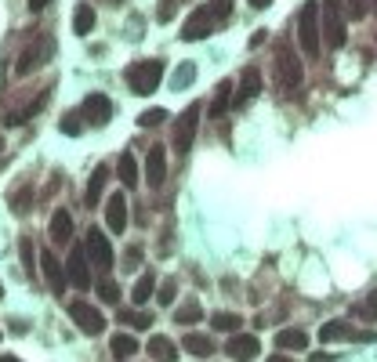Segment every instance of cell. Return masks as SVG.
<instances>
[{"label":"cell","instance_id":"obj_11","mask_svg":"<svg viewBox=\"0 0 377 362\" xmlns=\"http://www.w3.org/2000/svg\"><path fill=\"white\" fill-rule=\"evenodd\" d=\"M66 272H69V283H73L77 290H87V286H91V257H87V247H73V250H69Z\"/></svg>","mask_w":377,"mask_h":362},{"label":"cell","instance_id":"obj_2","mask_svg":"<svg viewBox=\"0 0 377 362\" xmlns=\"http://www.w3.org/2000/svg\"><path fill=\"white\" fill-rule=\"evenodd\" d=\"M301 80H305L301 58H298L287 44H279V47H276V83L283 87V95H298V90H301Z\"/></svg>","mask_w":377,"mask_h":362},{"label":"cell","instance_id":"obj_47","mask_svg":"<svg viewBox=\"0 0 377 362\" xmlns=\"http://www.w3.org/2000/svg\"><path fill=\"white\" fill-rule=\"evenodd\" d=\"M312 362H330V355H323V351H316V355H312Z\"/></svg>","mask_w":377,"mask_h":362},{"label":"cell","instance_id":"obj_7","mask_svg":"<svg viewBox=\"0 0 377 362\" xmlns=\"http://www.w3.org/2000/svg\"><path fill=\"white\" fill-rule=\"evenodd\" d=\"M69 319L77 322V329H80V334H87V337H99L102 329H106V315L94 308V305H87V300H73V305H69Z\"/></svg>","mask_w":377,"mask_h":362},{"label":"cell","instance_id":"obj_43","mask_svg":"<svg viewBox=\"0 0 377 362\" xmlns=\"http://www.w3.org/2000/svg\"><path fill=\"white\" fill-rule=\"evenodd\" d=\"M51 0H29V11H40V8H47Z\"/></svg>","mask_w":377,"mask_h":362},{"label":"cell","instance_id":"obj_49","mask_svg":"<svg viewBox=\"0 0 377 362\" xmlns=\"http://www.w3.org/2000/svg\"><path fill=\"white\" fill-rule=\"evenodd\" d=\"M0 362H18L15 355H0Z\"/></svg>","mask_w":377,"mask_h":362},{"label":"cell","instance_id":"obj_16","mask_svg":"<svg viewBox=\"0 0 377 362\" xmlns=\"http://www.w3.org/2000/svg\"><path fill=\"white\" fill-rule=\"evenodd\" d=\"M261 95V73L254 69V66H247L243 69V76H240V87H236V105H243V102H250V98H258Z\"/></svg>","mask_w":377,"mask_h":362},{"label":"cell","instance_id":"obj_8","mask_svg":"<svg viewBox=\"0 0 377 362\" xmlns=\"http://www.w3.org/2000/svg\"><path fill=\"white\" fill-rule=\"evenodd\" d=\"M320 341L323 344H334V341H373L370 329H352L349 319H334L327 326H320Z\"/></svg>","mask_w":377,"mask_h":362},{"label":"cell","instance_id":"obj_46","mask_svg":"<svg viewBox=\"0 0 377 362\" xmlns=\"http://www.w3.org/2000/svg\"><path fill=\"white\" fill-rule=\"evenodd\" d=\"M366 308H370V312L377 315V293H370V300H366Z\"/></svg>","mask_w":377,"mask_h":362},{"label":"cell","instance_id":"obj_44","mask_svg":"<svg viewBox=\"0 0 377 362\" xmlns=\"http://www.w3.org/2000/svg\"><path fill=\"white\" fill-rule=\"evenodd\" d=\"M174 15V0H167V4H164V11H160V18H171Z\"/></svg>","mask_w":377,"mask_h":362},{"label":"cell","instance_id":"obj_1","mask_svg":"<svg viewBox=\"0 0 377 362\" xmlns=\"http://www.w3.org/2000/svg\"><path fill=\"white\" fill-rule=\"evenodd\" d=\"M298 40H301V51L308 58L320 54V44H323V18H320V0H308L298 15Z\"/></svg>","mask_w":377,"mask_h":362},{"label":"cell","instance_id":"obj_28","mask_svg":"<svg viewBox=\"0 0 377 362\" xmlns=\"http://www.w3.org/2000/svg\"><path fill=\"white\" fill-rule=\"evenodd\" d=\"M106 177H109L106 167H99V170L91 174V181H87V206L99 203V196H102V189H106Z\"/></svg>","mask_w":377,"mask_h":362},{"label":"cell","instance_id":"obj_38","mask_svg":"<svg viewBox=\"0 0 377 362\" xmlns=\"http://www.w3.org/2000/svg\"><path fill=\"white\" fill-rule=\"evenodd\" d=\"M370 8H373V0H349V15L352 18H363Z\"/></svg>","mask_w":377,"mask_h":362},{"label":"cell","instance_id":"obj_34","mask_svg":"<svg viewBox=\"0 0 377 362\" xmlns=\"http://www.w3.org/2000/svg\"><path fill=\"white\" fill-rule=\"evenodd\" d=\"M80 116H84L80 109H77V112H66V116H62V124H58V131H62V134H80V127H84Z\"/></svg>","mask_w":377,"mask_h":362},{"label":"cell","instance_id":"obj_23","mask_svg":"<svg viewBox=\"0 0 377 362\" xmlns=\"http://www.w3.org/2000/svg\"><path fill=\"white\" fill-rule=\"evenodd\" d=\"M229 102H232V80H222V83L214 87V98H210V116H214V119H218V116H225Z\"/></svg>","mask_w":377,"mask_h":362},{"label":"cell","instance_id":"obj_41","mask_svg":"<svg viewBox=\"0 0 377 362\" xmlns=\"http://www.w3.org/2000/svg\"><path fill=\"white\" fill-rule=\"evenodd\" d=\"M138 257H142V247H131V250H128V261H123V264L135 268V264H138Z\"/></svg>","mask_w":377,"mask_h":362},{"label":"cell","instance_id":"obj_30","mask_svg":"<svg viewBox=\"0 0 377 362\" xmlns=\"http://www.w3.org/2000/svg\"><path fill=\"white\" fill-rule=\"evenodd\" d=\"M214 329H225V334H236V329L243 326V319L236 315V312H214Z\"/></svg>","mask_w":377,"mask_h":362},{"label":"cell","instance_id":"obj_6","mask_svg":"<svg viewBox=\"0 0 377 362\" xmlns=\"http://www.w3.org/2000/svg\"><path fill=\"white\" fill-rule=\"evenodd\" d=\"M200 112H203V105L200 102H193V105H188L181 116H178V124H174V148H178V153L185 156L188 153V148H193V138H196V127H200Z\"/></svg>","mask_w":377,"mask_h":362},{"label":"cell","instance_id":"obj_13","mask_svg":"<svg viewBox=\"0 0 377 362\" xmlns=\"http://www.w3.org/2000/svg\"><path fill=\"white\" fill-rule=\"evenodd\" d=\"M225 351H229V358H236V362H254L258 351H261V344H258L254 334H232L229 344H225Z\"/></svg>","mask_w":377,"mask_h":362},{"label":"cell","instance_id":"obj_10","mask_svg":"<svg viewBox=\"0 0 377 362\" xmlns=\"http://www.w3.org/2000/svg\"><path fill=\"white\" fill-rule=\"evenodd\" d=\"M87 257H91V264L99 268V272H109L113 268V247H109V239H106V232H99V228H91L87 232Z\"/></svg>","mask_w":377,"mask_h":362},{"label":"cell","instance_id":"obj_52","mask_svg":"<svg viewBox=\"0 0 377 362\" xmlns=\"http://www.w3.org/2000/svg\"><path fill=\"white\" fill-rule=\"evenodd\" d=\"M373 11H377V0H373Z\"/></svg>","mask_w":377,"mask_h":362},{"label":"cell","instance_id":"obj_25","mask_svg":"<svg viewBox=\"0 0 377 362\" xmlns=\"http://www.w3.org/2000/svg\"><path fill=\"white\" fill-rule=\"evenodd\" d=\"M200 319H203V308H200L196 297H188L185 305L174 308V322H178V326H193V322H200Z\"/></svg>","mask_w":377,"mask_h":362},{"label":"cell","instance_id":"obj_22","mask_svg":"<svg viewBox=\"0 0 377 362\" xmlns=\"http://www.w3.org/2000/svg\"><path fill=\"white\" fill-rule=\"evenodd\" d=\"M181 348H185L188 355H196V358H207V355H214V341H210L207 334H185Z\"/></svg>","mask_w":377,"mask_h":362},{"label":"cell","instance_id":"obj_5","mask_svg":"<svg viewBox=\"0 0 377 362\" xmlns=\"http://www.w3.org/2000/svg\"><path fill=\"white\" fill-rule=\"evenodd\" d=\"M320 18H323V40L330 47H341L344 44V0H323Z\"/></svg>","mask_w":377,"mask_h":362},{"label":"cell","instance_id":"obj_42","mask_svg":"<svg viewBox=\"0 0 377 362\" xmlns=\"http://www.w3.org/2000/svg\"><path fill=\"white\" fill-rule=\"evenodd\" d=\"M265 37H269L265 29H261V33H254V37H250V47H261V44H265Z\"/></svg>","mask_w":377,"mask_h":362},{"label":"cell","instance_id":"obj_19","mask_svg":"<svg viewBox=\"0 0 377 362\" xmlns=\"http://www.w3.org/2000/svg\"><path fill=\"white\" fill-rule=\"evenodd\" d=\"M44 102H47V90H40L37 98H29L22 109H8V112H4V124H8V127H18V124H26V119L33 116V112H37Z\"/></svg>","mask_w":377,"mask_h":362},{"label":"cell","instance_id":"obj_51","mask_svg":"<svg viewBox=\"0 0 377 362\" xmlns=\"http://www.w3.org/2000/svg\"><path fill=\"white\" fill-rule=\"evenodd\" d=\"M0 297H4V286H0Z\"/></svg>","mask_w":377,"mask_h":362},{"label":"cell","instance_id":"obj_15","mask_svg":"<svg viewBox=\"0 0 377 362\" xmlns=\"http://www.w3.org/2000/svg\"><path fill=\"white\" fill-rule=\"evenodd\" d=\"M69 239H73V214L66 206H58L51 214V243L55 247H69Z\"/></svg>","mask_w":377,"mask_h":362},{"label":"cell","instance_id":"obj_4","mask_svg":"<svg viewBox=\"0 0 377 362\" xmlns=\"http://www.w3.org/2000/svg\"><path fill=\"white\" fill-rule=\"evenodd\" d=\"M51 51H55V40H51L47 33H37L33 40L22 47L18 62H15V73H18V76H29L33 69H40V66L47 62V54H51Z\"/></svg>","mask_w":377,"mask_h":362},{"label":"cell","instance_id":"obj_20","mask_svg":"<svg viewBox=\"0 0 377 362\" xmlns=\"http://www.w3.org/2000/svg\"><path fill=\"white\" fill-rule=\"evenodd\" d=\"M145 351L152 355V362H178V348H174V341L164 337V334H156V337L145 344Z\"/></svg>","mask_w":377,"mask_h":362},{"label":"cell","instance_id":"obj_45","mask_svg":"<svg viewBox=\"0 0 377 362\" xmlns=\"http://www.w3.org/2000/svg\"><path fill=\"white\" fill-rule=\"evenodd\" d=\"M269 4H272V0H250V8H258V11H261V8H269Z\"/></svg>","mask_w":377,"mask_h":362},{"label":"cell","instance_id":"obj_24","mask_svg":"<svg viewBox=\"0 0 377 362\" xmlns=\"http://www.w3.org/2000/svg\"><path fill=\"white\" fill-rule=\"evenodd\" d=\"M109 351H113V358H116V362H128V358L138 351V341H135L131 334H116V337L109 341Z\"/></svg>","mask_w":377,"mask_h":362},{"label":"cell","instance_id":"obj_37","mask_svg":"<svg viewBox=\"0 0 377 362\" xmlns=\"http://www.w3.org/2000/svg\"><path fill=\"white\" fill-rule=\"evenodd\" d=\"M99 293H102V300H109V305H116V300H120V286H116V283H109V279L99 286Z\"/></svg>","mask_w":377,"mask_h":362},{"label":"cell","instance_id":"obj_36","mask_svg":"<svg viewBox=\"0 0 377 362\" xmlns=\"http://www.w3.org/2000/svg\"><path fill=\"white\" fill-rule=\"evenodd\" d=\"M29 199H33V192H29V189H18V192L11 196V203H15V214H26V210H29Z\"/></svg>","mask_w":377,"mask_h":362},{"label":"cell","instance_id":"obj_40","mask_svg":"<svg viewBox=\"0 0 377 362\" xmlns=\"http://www.w3.org/2000/svg\"><path fill=\"white\" fill-rule=\"evenodd\" d=\"M210 8H214V15H218V18H229L232 0H210Z\"/></svg>","mask_w":377,"mask_h":362},{"label":"cell","instance_id":"obj_17","mask_svg":"<svg viewBox=\"0 0 377 362\" xmlns=\"http://www.w3.org/2000/svg\"><path fill=\"white\" fill-rule=\"evenodd\" d=\"M106 225H109V232H128V199H123V196H109Z\"/></svg>","mask_w":377,"mask_h":362},{"label":"cell","instance_id":"obj_18","mask_svg":"<svg viewBox=\"0 0 377 362\" xmlns=\"http://www.w3.org/2000/svg\"><path fill=\"white\" fill-rule=\"evenodd\" d=\"M40 268H44V276H47V283H51V290H55V293L66 290V272H62V261H58L51 250H44V254H40Z\"/></svg>","mask_w":377,"mask_h":362},{"label":"cell","instance_id":"obj_39","mask_svg":"<svg viewBox=\"0 0 377 362\" xmlns=\"http://www.w3.org/2000/svg\"><path fill=\"white\" fill-rule=\"evenodd\" d=\"M174 290H178V283L167 279V283L160 286V305H171V300H174Z\"/></svg>","mask_w":377,"mask_h":362},{"label":"cell","instance_id":"obj_3","mask_svg":"<svg viewBox=\"0 0 377 362\" xmlns=\"http://www.w3.org/2000/svg\"><path fill=\"white\" fill-rule=\"evenodd\" d=\"M164 80V62L160 58H142V62L128 66V83L135 95H152L156 87Z\"/></svg>","mask_w":377,"mask_h":362},{"label":"cell","instance_id":"obj_27","mask_svg":"<svg viewBox=\"0 0 377 362\" xmlns=\"http://www.w3.org/2000/svg\"><path fill=\"white\" fill-rule=\"evenodd\" d=\"M91 29H94V11H91V4H80L77 15H73V33L77 37H87Z\"/></svg>","mask_w":377,"mask_h":362},{"label":"cell","instance_id":"obj_50","mask_svg":"<svg viewBox=\"0 0 377 362\" xmlns=\"http://www.w3.org/2000/svg\"><path fill=\"white\" fill-rule=\"evenodd\" d=\"M0 148H4V138H0Z\"/></svg>","mask_w":377,"mask_h":362},{"label":"cell","instance_id":"obj_48","mask_svg":"<svg viewBox=\"0 0 377 362\" xmlns=\"http://www.w3.org/2000/svg\"><path fill=\"white\" fill-rule=\"evenodd\" d=\"M269 362H291V355H269Z\"/></svg>","mask_w":377,"mask_h":362},{"label":"cell","instance_id":"obj_35","mask_svg":"<svg viewBox=\"0 0 377 362\" xmlns=\"http://www.w3.org/2000/svg\"><path fill=\"white\" fill-rule=\"evenodd\" d=\"M18 250H22L26 272H29V276H33V272H37V257H33V243H29V239H22V243H18Z\"/></svg>","mask_w":377,"mask_h":362},{"label":"cell","instance_id":"obj_26","mask_svg":"<svg viewBox=\"0 0 377 362\" xmlns=\"http://www.w3.org/2000/svg\"><path fill=\"white\" fill-rule=\"evenodd\" d=\"M116 177H120L128 189H135V185H138V163H135V156H131V153H123V156H120V163H116Z\"/></svg>","mask_w":377,"mask_h":362},{"label":"cell","instance_id":"obj_12","mask_svg":"<svg viewBox=\"0 0 377 362\" xmlns=\"http://www.w3.org/2000/svg\"><path fill=\"white\" fill-rule=\"evenodd\" d=\"M80 112L87 116V124H94V127H106L109 119H113V102H109L106 95H99V90H94V95H87V98H84Z\"/></svg>","mask_w":377,"mask_h":362},{"label":"cell","instance_id":"obj_14","mask_svg":"<svg viewBox=\"0 0 377 362\" xmlns=\"http://www.w3.org/2000/svg\"><path fill=\"white\" fill-rule=\"evenodd\" d=\"M145 181L152 189H160L167 181V148L164 145H152L149 148V160H145Z\"/></svg>","mask_w":377,"mask_h":362},{"label":"cell","instance_id":"obj_33","mask_svg":"<svg viewBox=\"0 0 377 362\" xmlns=\"http://www.w3.org/2000/svg\"><path fill=\"white\" fill-rule=\"evenodd\" d=\"M164 119H167V112H164L160 105H156V109H145V112L138 116V127H160Z\"/></svg>","mask_w":377,"mask_h":362},{"label":"cell","instance_id":"obj_31","mask_svg":"<svg viewBox=\"0 0 377 362\" xmlns=\"http://www.w3.org/2000/svg\"><path fill=\"white\" fill-rule=\"evenodd\" d=\"M193 80H196V66H193V62H181V66L174 69V80H171V87H174V90H181V87H188Z\"/></svg>","mask_w":377,"mask_h":362},{"label":"cell","instance_id":"obj_32","mask_svg":"<svg viewBox=\"0 0 377 362\" xmlns=\"http://www.w3.org/2000/svg\"><path fill=\"white\" fill-rule=\"evenodd\" d=\"M120 322L123 326H135V329H149L152 315L149 312H120Z\"/></svg>","mask_w":377,"mask_h":362},{"label":"cell","instance_id":"obj_29","mask_svg":"<svg viewBox=\"0 0 377 362\" xmlns=\"http://www.w3.org/2000/svg\"><path fill=\"white\" fill-rule=\"evenodd\" d=\"M152 286H156V279H152V272H145V276L135 283V290H131V300L135 305H145V300L152 297Z\"/></svg>","mask_w":377,"mask_h":362},{"label":"cell","instance_id":"obj_9","mask_svg":"<svg viewBox=\"0 0 377 362\" xmlns=\"http://www.w3.org/2000/svg\"><path fill=\"white\" fill-rule=\"evenodd\" d=\"M214 22H218V15H214V8L210 4H203V8H196L193 15L185 18V25H181V40H203L210 29H214Z\"/></svg>","mask_w":377,"mask_h":362},{"label":"cell","instance_id":"obj_21","mask_svg":"<svg viewBox=\"0 0 377 362\" xmlns=\"http://www.w3.org/2000/svg\"><path fill=\"white\" fill-rule=\"evenodd\" d=\"M276 348L301 351V348H308V334H305V329H298V326H287V329H279V334H276Z\"/></svg>","mask_w":377,"mask_h":362}]
</instances>
